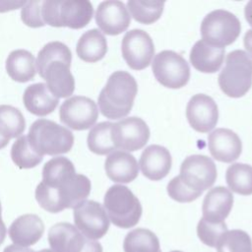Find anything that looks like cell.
<instances>
[{"instance_id": "1", "label": "cell", "mask_w": 252, "mask_h": 252, "mask_svg": "<svg viewBox=\"0 0 252 252\" xmlns=\"http://www.w3.org/2000/svg\"><path fill=\"white\" fill-rule=\"evenodd\" d=\"M91 187V181L87 176L76 173L56 187L39 182L35 188V199L43 210L56 214L65 209H74L86 201Z\"/></svg>"}, {"instance_id": "2", "label": "cell", "mask_w": 252, "mask_h": 252, "mask_svg": "<svg viewBox=\"0 0 252 252\" xmlns=\"http://www.w3.org/2000/svg\"><path fill=\"white\" fill-rule=\"evenodd\" d=\"M137 93L135 78L128 72L115 71L109 76L98 95L100 112L109 119L126 117L132 109Z\"/></svg>"}, {"instance_id": "3", "label": "cell", "mask_w": 252, "mask_h": 252, "mask_svg": "<svg viewBox=\"0 0 252 252\" xmlns=\"http://www.w3.org/2000/svg\"><path fill=\"white\" fill-rule=\"evenodd\" d=\"M28 140L32 149L42 157L66 154L74 145L73 133L68 128L44 118L31 125Z\"/></svg>"}, {"instance_id": "4", "label": "cell", "mask_w": 252, "mask_h": 252, "mask_svg": "<svg viewBox=\"0 0 252 252\" xmlns=\"http://www.w3.org/2000/svg\"><path fill=\"white\" fill-rule=\"evenodd\" d=\"M103 208L109 221L120 228L135 226L142 216L139 199L126 186L112 185L103 198Z\"/></svg>"}, {"instance_id": "5", "label": "cell", "mask_w": 252, "mask_h": 252, "mask_svg": "<svg viewBox=\"0 0 252 252\" xmlns=\"http://www.w3.org/2000/svg\"><path fill=\"white\" fill-rule=\"evenodd\" d=\"M218 82L227 96H243L252 86V59L243 50L230 51L225 57V65L219 74Z\"/></svg>"}, {"instance_id": "6", "label": "cell", "mask_w": 252, "mask_h": 252, "mask_svg": "<svg viewBox=\"0 0 252 252\" xmlns=\"http://www.w3.org/2000/svg\"><path fill=\"white\" fill-rule=\"evenodd\" d=\"M200 31L203 40L214 46L224 47L238 37L241 24L234 14L218 9L205 16Z\"/></svg>"}, {"instance_id": "7", "label": "cell", "mask_w": 252, "mask_h": 252, "mask_svg": "<svg viewBox=\"0 0 252 252\" xmlns=\"http://www.w3.org/2000/svg\"><path fill=\"white\" fill-rule=\"evenodd\" d=\"M152 70L157 81L169 89L184 87L190 78L187 61L172 50H162L155 55Z\"/></svg>"}, {"instance_id": "8", "label": "cell", "mask_w": 252, "mask_h": 252, "mask_svg": "<svg viewBox=\"0 0 252 252\" xmlns=\"http://www.w3.org/2000/svg\"><path fill=\"white\" fill-rule=\"evenodd\" d=\"M47 239L54 252H102L99 242L87 238L69 222H58L52 225Z\"/></svg>"}, {"instance_id": "9", "label": "cell", "mask_w": 252, "mask_h": 252, "mask_svg": "<svg viewBox=\"0 0 252 252\" xmlns=\"http://www.w3.org/2000/svg\"><path fill=\"white\" fill-rule=\"evenodd\" d=\"M217 175V167L211 158L192 155L182 161L178 176L189 189L203 193L214 185Z\"/></svg>"}, {"instance_id": "10", "label": "cell", "mask_w": 252, "mask_h": 252, "mask_svg": "<svg viewBox=\"0 0 252 252\" xmlns=\"http://www.w3.org/2000/svg\"><path fill=\"white\" fill-rule=\"evenodd\" d=\"M74 222L79 231L91 240L103 237L109 228V219L101 204L86 200L74 208Z\"/></svg>"}, {"instance_id": "11", "label": "cell", "mask_w": 252, "mask_h": 252, "mask_svg": "<svg viewBox=\"0 0 252 252\" xmlns=\"http://www.w3.org/2000/svg\"><path fill=\"white\" fill-rule=\"evenodd\" d=\"M59 116L65 126L82 131L94 126L98 117V109L96 103L90 97L74 95L62 103Z\"/></svg>"}, {"instance_id": "12", "label": "cell", "mask_w": 252, "mask_h": 252, "mask_svg": "<svg viewBox=\"0 0 252 252\" xmlns=\"http://www.w3.org/2000/svg\"><path fill=\"white\" fill-rule=\"evenodd\" d=\"M149 138V126L140 117H127L112 124L111 141L120 151H138L145 147Z\"/></svg>"}, {"instance_id": "13", "label": "cell", "mask_w": 252, "mask_h": 252, "mask_svg": "<svg viewBox=\"0 0 252 252\" xmlns=\"http://www.w3.org/2000/svg\"><path fill=\"white\" fill-rule=\"evenodd\" d=\"M121 52L131 69L143 70L151 64L155 55L154 41L147 32L135 29L123 36Z\"/></svg>"}, {"instance_id": "14", "label": "cell", "mask_w": 252, "mask_h": 252, "mask_svg": "<svg viewBox=\"0 0 252 252\" xmlns=\"http://www.w3.org/2000/svg\"><path fill=\"white\" fill-rule=\"evenodd\" d=\"M186 117L194 130L200 133H207L213 130L218 123V105L207 94H194L187 103Z\"/></svg>"}, {"instance_id": "15", "label": "cell", "mask_w": 252, "mask_h": 252, "mask_svg": "<svg viewBox=\"0 0 252 252\" xmlns=\"http://www.w3.org/2000/svg\"><path fill=\"white\" fill-rule=\"evenodd\" d=\"M131 22V16L126 5L118 0L101 2L95 12V23L101 32L117 35L125 32Z\"/></svg>"}, {"instance_id": "16", "label": "cell", "mask_w": 252, "mask_h": 252, "mask_svg": "<svg viewBox=\"0 0 252 252\" xmlns=\"http://www.w3.org/2000/svg\"><path fill=\"white\" fill-rule=\"evenodd\" d=\"M208 147L212 157L221 162H232L242 152L238 135L230 129L218 128L208 136Z\"/></svg>"}, {"instance_id": "17", "label": "cell", "mask_w": 252, "mask_h": 252, "mask_svg": "<svg viewBox=\"0 0 252 252\" xmlns=\"http://www.w3.org/2000/svg\"><path fill=\"white\" fill-rule=\"evenodd\" d=\"M171 163L172 159L169 151L159 145L147 147L139 160V166L143 175L154 181L164 178L171 168Z\"/></svg>"}, {"instance_id": "18", "label": "cell", "mask_w": 252, "mask_h": 252, "mask_svg": "<svg viewBox=\"0 0 252 252\" xmlns=\"http://www.w3.org/2000/svg\"><path fill=\"white\" fill-rule=\"evenodd\" d=\"M9 237L15 245L30 247L43 235L44 223L34 214H25L17 218L9 227Z\"/></svg>"}, {"instance_id": "19", "label": "cell", "mask_w": 252, "mask_h": 252, "mask_svg": "<svg viewBox=\"0 0 252 252\" xmlns=\"http://www.w3.org/2000/svg\"><path fill=\"white\" fill-rule=\"evenodd\" d=\"M104 169L110 180L117 183H129L138 176L139 164L130 153L116 150L106 157Z\"/></svg>"}, {"instance_id": "20", "label": "cell", "mask_w": 252, "mask_h": 252, "mask_svg": "<svg viewBox=\"0 0 252 252\" xmlns=\"http://www.w3.org/2000/svg\"><path fill=\"white\" fill-rule=\"evenodd\" d=\"M93 15L94 8L88 0H59L58 28L82 29L90 23Z\"/></svg>"}, {"instance_id": "21", "label": "cell", "mask_w": 252, "mask_h": 252, "mask_svg": "<svg viewBox=\"0 0 252 252\" xmlns=\"http://www.w3.org/2000/svg\"><path fill=\"white\" fill-rule=\"evenodd\" d=\"M233 206L231 191L223 186L212 188L203 201V218L211 222H221L228 217Z\"/></svg>"}, {"instance_id": "22", "label": "cell", "mask_w": 252, "mask_h": 252, "mask_svg": "<svg viewBox=\"0 0 252 252\" xmlns=\"http://www.w3.org/2000/svg\"><path fill=\"white\" fill-rule=\"evenodd\" d=\"M224 53V47L214 46L200 39L191 48L189 57L196 70L203 73H215L223 63Z\"/></svg>"}, {"instance_id": "23", "label": "cell", "mask_w": 252, "mask_h": 252, "mask_svg": "<svg viewBox=\"0 0 252 252\" xmlns=\"http://www.w3.org/2000/svg\"><path fill=\"white\" fill-rule=\"evenodd\" d=\"M71 65L62 61L50 63L44 72L43 79L46 81V87L49 92L56 96L68 97L75 90V80L70 71Z\"/></svg>"}, {"instance_id": "24", "label": "cell", "mask_w": 252, "mask_h": 252, "mask_svg": "<svg viewBox=\"0 0 252 252\" xmlns=\"http://www.w3.org/2000/svg\"><path fill=\"white\" fill-rule=\"evenodd\" d=\"M24 105L32 114L46 116L53 112L59 103V98L54 96L44 83H36L27 87L23 94Z\"/></svg>"}, {"instance_id": "25", "label": "cell", "mask_w": 252, "mask_h": 252, "mask_svg": "<svg viewBox=\"0 0 252 252\" xmlns=\"http://www.w3.org/2000/svg\"><path fill=\"white\" fill-rule=\"evenodd\" d=\"M6 71L9 77L16 82H29L34 78L36 73L35 58L28 50H13L6 59Z\"/></svg>"}, {"instance_id": "26", "label": "cell", "mask_w": 252, "mask_h": 252, "mask_svg": "<svg viewBox=\"0 0 252 252\" xmlns=\"http://www.w3.org/2000/svg\"><path fill=\"white\" fill-rule=\"evenodd\" d=\"M78 56L85 62L94 63L104 57L107 52V41L103 33L97 29L84 32L76 46Z\"/></svg>"}, {"instance_id": "27", "label": "cell", "mask_w": 252, "mask_h": 252, "mask_svg": "<svg viewBox=\"0 0 252 252\" xmlns=\"http://www.w3.org/2000/svg\"><path fill=\"white\" fill-rule=\"evenodd\" d=\"M76 174L73 162L65 157L49 159L42 168V182L50 187H56Z\"/></svg>"}, {"instance_id": "28", "label": "cell", "mask_w": 252, "mask_h": 252, "mask_svg": "<svg viewBox=\"0 0 252 252\" xmlns=\"http://www.w3.org/2000/svg\"><path fill=\"white\" fill-rule=\"evenodd\" d=\"M124 252H160L158 236L148 228H135L128 232L123 241Z\"/></svg>"}, {"instance_id": "29", "label": "cell", "mask_w": 252, "mask_h": 252, "mask_svg": "<svg viewBox=\"0 0 252 252\" xmlns=\"http://www.w3.org/2000/svg\"><path fill=\"white\" fill-rule=\"evenodd\" d=\"M54 61H62L71 65L72 52L69 47L61 41H50L39 50L35 59V65L36 71L42 79L46 67Z\"/></svg>"}, {"instance_id": "30", "label": "cell", "mask_w": 252, "mask_h": 252, "mask_svg": "<svg viewBox=\"0 0 252 252\" xmlns=\"http://www.w3.org/2000/svg\"><path fill=\"white\" fill-rule=\"evenodd\" d=\"M228 188L239 195L252 194V166L246 163H233L225 173Z\"/></svg>"}, {"instance_id": "31", "label": "cell", "mask_w": 252, "mask_h": 252, "mask_svg": "<svg viewBox=\"0 0 252 252\" xmlns=\"http://www.w3.org/2000/svg\"><path fill=\"white\" fill-rule=\"evenodd\" d=\"M26 128V120L22 112L7 104L0 105V135L9 140L21 136Z\"/></svg>"}, {"instance_id": "32", "label": "cell", "mask_w": 252, "mask_h": 252, "mask_svg": "<svg viewBox=\"0 0 252 252\" xmlns=\"http://www.w3.org/2000/svg\"><path fill=\"white\" fill-rule=\"evenodd\" d=\"M163 1L129 0L127 10L133 19L141 24L150 25L157 22L163 12Z\"/></svg>"}, {"instance_id": "33", "label": "cell", "mask_w": 252, "mask_h": 252, "mask_svg": "<svg viewBox=\"0 0 252 252\" xmlns=\"http://www.w3.org/2000/svg\"><path fill=\"white\" fill-rule=\"evenodd\" d=\"M111 122H100L92 127L89 132L87 143L91 152L95 155L103 156L112 153L115 147L111 141Z\"/></svg>"}, {"instance_id": "34", "label": "cell", "mask_w": 252, "mask_h": 252, "mask_svg": "<svg viewBox=\"0 0 252 252\" xmlns=\"http://www.w3.org/2000/svg\"><path fill=\"white\" fill-rule=\"evenodd\" d=\"M11 158L14 163L22 169L32 168L39 164L43 158L32 149L28 136H21L14 142L11 148Z\"/></svg>"}, {"instance_id": "35", "label": "cell", "mask_w": 252, "mask_h": 252, "mask_svg": "<svg viewBox=\"0 0 252 252\" xmlns=\"http://www.w3.org/2000/svg\"><path fill=\"white\" fill-rule=\"evenodd\" d=\"M216 249L218 252H252V240L244 230H227L220 237Z\"/></svg>"}, {"instance_id": "36", "label": "cell", "mask_w": 252, "mask_h": 252, "mask_svg": "<svg viewBox=\"0 0 252 252\" xmlns=\"http://www.w3.org/2000/svg\"><path fill=\"white\" fill-rule=\"evenodd\" d=\"M227 231L224 221L211 222L202 218L197 224V235L199 239L210 247H216L220 237Z\"/></svg>"}, {"instance_id": "37", "label": "cell", "mask_w": 252, "mask_h": 252, "mask_svg": "<svg viewBox=\"0 0 252 252\" xmlns=\"http://www.w3.org/2000/svg\"><path fill=\"white\" fill-rule=\"evenodd\" d=\"M166 190L169 197L179 203H190L202 195V192L193 191L185 186L179 176L173 177L168 182Z\"/></svg>"}, {"instance_id": "38", "label": "cell", "mask_w": 252, "mask_h": 252, "mask_svg": "<svg viewBox=\"0 0 252 252\" xmlns=\"http://www.w3.org/2000/svg\"><path fill=\"white\" fill-rule=\"evenodd\" d=\"M41 3L38 0L26 1L21 11V19L26 26L40 28L45 25L41 17Z\"/></svg>"}, {"instance_id": "39", "label": "cell", "mask_w": 252, "mask_h": 252, "mask_svg": "<svg viewBox=\"0 0 252 252\" xmlns=\"http://www.w3.org/2000/svg\"><path fill=\"white\" fill-rule=\"evenodd\" d=\"M59 0H45L41 3V17L44 24L58 28Z\"/></svg>"}, {"instance_id": "40", "label": "cell", "mask_w": 252, "mask_h": 252, "mask_svg": "<svg viewBox=\"0 0 252 252\" xmlns=\"http://www.w3.org/2000/svg\"><path fill=\"white\" fill-rule=\"evenodd\" d=\"M25 3L26 1H0V13L22 8L25 5Z\"/></svg>"}, {"instance_id": "41", "label": "cell", "mask_w": 252, "mask_h": 252, "mask_svg": "<svg viewBox=\"0 0 252 252\" xmlns=\"http://www.w3.org/2000/svg\"><path fill=\"white\" fill-rule=\"evenodd\" d=\"M3 252H54V251H52L51 249H42L40 251H34L28 247H21V246L15 245V244H11V245H8L7 247H5Z\"/></svg>"}, {"instance_id": "42", "label": "cell", "mask_w": 252, "mask_h": 252, "mask_svg": "<svg viewBox=\"0 0 252 252\" xmlns=\"http://www.w3.org/2000/svg\"><path fill=\"white\" fill-rule=\"evenodd\" d=\"M243 44L246 50V54L252 59V30H248L243 37Z\"/></svg>"}, {"instance_id": "43", "label": "cell", "mask_w": 252, "mask_h": 252, "mask_svg": "<svg viewBox=\"0 0 252 252\" xmlns=\"http://www.w3.org/2000/svg\"><path fill=\"white\" fill-rule=\"evenodd\" d=\"M244 16H245V19H246V21L248 22V24L252 27V0L249 1V2L245 5Z\"/></svg>"}, {"instance_id": "44", "label": "cell", "mask_w": 252, "mask_h": 252, "mask_svg": "<svg viewBox=\"0 0 252 252\" xmlns=\"http://www.w3.org/2000/svg\"><path fill=\"white\" fill-rule=\"evenodd\" d=\"M6 233H7L6 225H5L4 221L2 220V218L0 217V245L4 242L5 237H6Z\"/></svg>"}, {"instance_id": "45", "label": "cell", "mask_w": 252, "mask_h": 252, "mask_svg": "<svg viewBox=\"0 0 252 252\" xmlns=\"http://www.w3.org/2000/svg\"><path fill=\"white\" fill-rule=\"evenodd\" d=\"M8 143H9V140L5 139L4 137H2V136L0 135V150L3 149V148H5V147L8 145Z\"/></svg>"}, {"instance_id": "46", "label": "cell", "mask_w": 252, "mask_h": 252, "mask_svg": "<svg viewBox=\"0 0 252 252\" xmlns=\"http://www.w3.org/2000/svg\"><path fill=\"white\" fill-rule=\"evenodd\" d=\"M1 212H2V209H1V203H0V217H1Z\"/></svg>"}, {"instance_id": "47", "label": "cell", "mask_w": 252, "mask_h": 252, "mask_svg": "<svg viewBox=\"0 0 252 252\" xmlns=\"http://www.w3.org/2000/svg\"><path fill=\"white\" fill-rule=\"evenodd\" d=\"M170 252H182V251H178V250H173V251H170Z\"/></svg>"}]
</instances>
